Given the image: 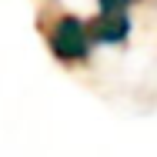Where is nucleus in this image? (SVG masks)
Here are the masks:
<instances>
[{
    "label": "nucleus",
    "mask_w": 157,
    "mask_h": 157,
    "mask_svg": "<svg viewBox=\"0 0 157 157\" xmlns=\"http://www.w3.org/2000/svg\"><path fill=\"white\" fill-rule=\"evenodd\" d=\"M87 30L94 44H124L130 33V17L127 10H97L87 20Z\"/></svg>",
    "instance_id": "obj_2"
},
{
    "label": "nucleus",
    "mask_w": 157,
    "mask_h": 157,
    "mask_svg": "<svg viewBox=\"0 0 157 157\" xmlns=\"http://www.w3.org/2000/svg\"><path fill=\"white\" fill-rule=\"evenodd\" d=\"M44 37L54 60H60L63 67H80L90 60L94 40L87 30V20H80L77 13H54L50 24H44Z\"/></svg>",
    "instance_id": "obj_1"
},
{
    "label": "nucleus",
    "mask_w": 157,
    "mask_h": 157,
    "mask_svg": "<svg viewBox=\"0 0 157 157\" xmlns=\"http://www.w3.org/2000/svg\"><path fill=\"white\" fill-rule=\"evenodd\" d=\"M134 3H140V0H97L100 10H130Z\"/></svg>",
    "instance_id": "obj_3"
}]
</instances>
